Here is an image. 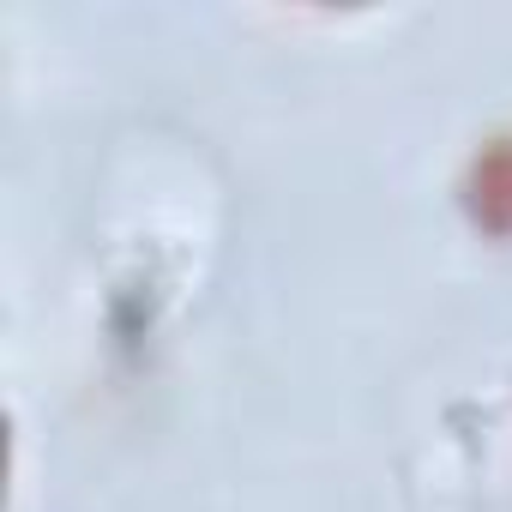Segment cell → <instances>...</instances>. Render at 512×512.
I'll return each instance as SVG.
<instances>
[{"label": "cell", "instance_id": "6da1fadb", "mask_svg": "<svg viewBox=\"0 0 512 512\" xmlns=\"http://www.w3.org/2000/svg\"><path fill=\"white\" fill-rule=\"evenodd\" d=\"M464 199L476 211L482 229H512V139H488L476 157H470V175H464Z\"/></svg>", "mask_w": 512, "mask_h": 512}]
</instances>
